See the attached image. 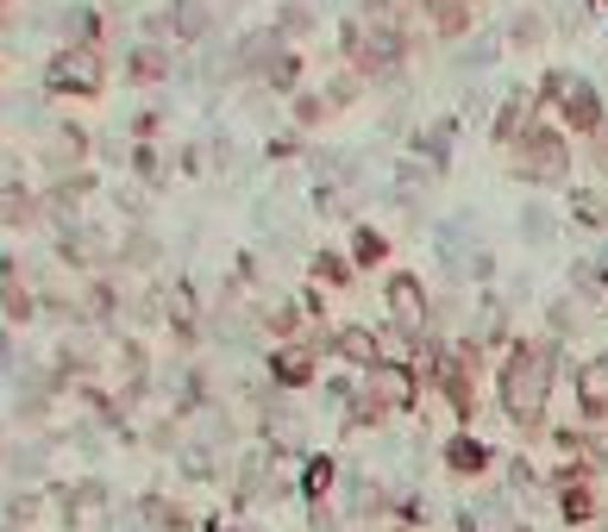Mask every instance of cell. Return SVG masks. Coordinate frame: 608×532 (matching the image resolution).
Instances as JSON below:
<instances>
[{"label":"cell","instance_id":"obj_10","mask_svg":"<svg viewBox=\"0 0 608 532\" xmlns=\"http://www.w3.org/2000/svg\"><path fill=\"white\" fill-rule=\"evenodd\" d=\"M308 370H314L308 351H276V376H282V382H308Z\"/></svg>","mask_w":608,"mask_h":532},{"label":"cell","instance_id":"obj_3","mask_svg":"<svg viewBox=\"0 0 608 532\" xmlns=\"http://www.w3.org/2000/svg\"><path fill=\"white\" fill-rule=\"evenodd\" d=\"M546 100H558L570 132H602V100L584 76H546Z\"/></svg>","mask_w":608,"mask_h":532},{"label":"cell","instance_id":"obj_9","mask_svg":"<svg viewBox=\"0 0 608 532\" xmlns=\"http://www.w3.org/2000/svg\"><path fill=\"white\" fill-rule=\"evenodd\" d=\"M565 482V520H589L596 513V494L584 489V476H558Z\"/></svg>","mask_w":608,"mask_h":532},{"label":"cell","instance_id":"obj_4","mask_svg":"<svg viewBox=\"0 0 608 532\" xmlns=\"http://www.w3.org/2000/svg\"><path fill=\"white\" fill-rule=\"evenodd\" d=\"M51 82H57V88H76V95H95L100 88V57L95 51H70V57L51 70Z\"/></svg>","mask_w":608,"mask_h":532},{"label":"cell","instance_id":"obj_6","mask_svg":"<svg viewBox=\"0 0 608 532\" xmlns=\"http://www.w3.org/2000/svg\"><path fill=\"white\" fill-rule=\"evenodd\" d=\"M577 401H584V414H608V363H584Z\"/></svg>","mask_w":608,"mask_h":532},{"label":"cell","instance_id":"obj_5","mask_svg":"<svg viewBox=\"0 0 608 532\" xmlns=\"http://www.w3.org/2000/svg\"><path fill=\"white\" fill-rule=\"evenodd\" d=\"M390 313H395V326H408V332L427 326V295H420L414 276H395V283H390Z\"/></svg>","mask_w":608,"mask_h":532},{"label":"cell","instance_id":"obj_2","mask_svg":"<svg viewBox=\"0 0 608 532\" xmlns=\"http://www.w3.org/2000/svg\"><path fill=\"white\" fill-rule=\"evenodd\" d=\"M514 163H521V175H533V182H565L570 151H565V138H558V132L527 126V132H521V145H514Z\"/></svg>","mask_w":608,"mask_h":532},{"label":"cell","instance_id":"obj_8","mask_svg":"<svg viewBox=\"0 0 608 532\" xmlns=\"http://www.w3.org/2000/svg\"><path fill=\"white\" fill-rule=\"evenodd\" d=\"M427 13H433V25H439L446 39H458V32L471 25V0H427Z\"/></svg>","mask_w":608,"mask_h":532},{"label":"cell","instance_id":"obj_1","mask_svg":"<svg viewBox=\"0 0 608 532\" xmlns=\"http://www.w3.org/2000/svg\"><path fill=\"white\" fill-rule=\"evenodd\" d=\"M552 376H558V351L546 339H521L502 363V407H509L514 426H540L546 419V401H552Z\"/></svg>","mask_w":608,"mask_h":532},{"label":"cell","instance_id":"obj_11","mask_svg":"<svg viewBox=\"0 0 608 532\" xmlns=\"http://www.w3.org/2000/svg\"><path fill=\"white\" fill-rule=\"evenodd\" d=\"M570 208H577V220H584V226H602V220H608V201H602L596 189H584Z\"/></svg>","mask_w":608,"mask_h":532},{"label":"cell","instance_id":"obj_7","mask_svg":"<svg viewBox=\"0 0 608 532\" xmlns=\"http://www.w3.org/2000/svg\"><path fill=\"white\" fill-rule=\"evenodd\" d=\"M446 464H451L458 476L490 470V445H477V438H451V445H446Z\"/></svg>","mask_w":608,"mask_h":532},{"label":"cell","instance_id":"obj_12","mask_svg":"<svg viewBox=\"0 0 608 532\" xmlns=\"http://www.w3.org/2000/svg\"><path fill=\"white\" fill-rule=\"evenodd\" d=\"M301 489H308V494L320 501V494L333 489V464H327V457H314V464H308V476H301Z\"/></svg>","mask_w":608,"mask_h":532}]
</instances>
